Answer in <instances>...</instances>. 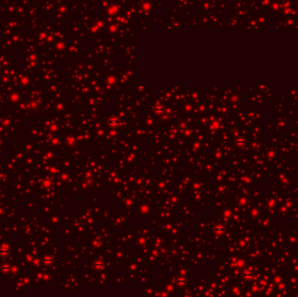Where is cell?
<instances>
[{
    "mask_svg": "<svg viewBox=\"0 0 298 297\" xmlns=\"http://www.w3.org/2000/svg\"><path fill=\"white\" fill-rule=\"evenodd\" d=\"M11 269V266L10 265H4L2 267V270L3 271H9Z\"/></svg>",
    "mask_w": 298,
    "mask_h": 297,
    "instance_id": "obj_1",
    "label": "cell"
},
{
    "mask_svg": "<svg viewBox=\"0 0 298 297\" xmlns=\"http://www.w3.org/2000/svg\"><path fill=\"white\" fill-rule=\"evenodd\" d=\"M8 253V249H0V254H6Z\"/></svg>",
    "mask_w": 298,
    "mask_h": 297,
    "instance_id": "obj_2",
    "label": "cell"
}]
</instances>
